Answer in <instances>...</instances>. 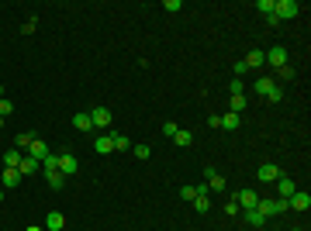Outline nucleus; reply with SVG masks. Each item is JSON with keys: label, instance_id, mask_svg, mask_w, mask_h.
I'll list each match as a JSON object with an SVG mask.
<instances>
[{"label": "nucleus", "instance_id": "obj_7", "mask_svg": "<svg viewBox=\"0 0 311 231\" xmlns=\"http://www.w3.org/2000/svg\"><path fill=\"white\" fill-rule=\"evenodd\" d=\"M263 56H266V62L277 66V69H280V66H287V49H284V45H273L270 52H263Z\"/></svg>", "mask_w": 311, "mask_h": 231}, {"label": "nucleus", "instance_id": "obj_27", "mask_svg": "<svg viewBox=\"0 0 311 231\" xmlns=\"http://www.w3.org/2000/svg\"><path fill=\"white\" fill-rule=\"evenodd\" d=\"M208 190V187H183V190H180V197H183V200H194L197 193H204Z\"/></svg>", "mask_w": 311, "mask_h": 231}, {"label": "nucleus", "instance_id": "obj_21", "mask_svg": "<svg viewBox=\"0 0 311 231\" xmlns=\"http://www.w3.org/2000/svg\"><path fill=\"white\" fill-rule=\"evenodd\" d=\"M194 211H197V214L211 211V200H208V190H204V193H197V197H194Z\"/></svg>", "mask_w": 311, "mask_h": 231}, {"label": "nucleus", "instance_id": "obj_33", "mask_svg": "<svg viewBox=\"0 0 311 231\" xmlns=\"http://www.w3.org/2000/svg\"><path fill=\"white\" fill-rule=\"evenodd\" d=\"M242 90H246L242 79H232V83H228V94H232V97H242Z\"/></svg>", "mask_w": 311, "mask_h": 231}, {"label": "nucleus", "instance_id": "obj_25", "mask_svg": "<svg viewBox=\"0 0 311 231\" xmlns=\"http://www.w3.org/2000/svg\"><path fill=\"white\" fill-rule=\"evenodd\" d=\"M42 169H45V173H56L59 169V155H45V159H42Z\"/></svg>", "mask_w": 311, "mask_h": 231}, {"label": "nucleus", "instance_id": "obj_26", "mask_svg": "<svg viewBox=\"0 0 311 231\" xmlns=\"http://www.w3.org/2000/svg\"><path fill=\"white\" fill-rule=\"evenodd\" d=\"M14 142H18V149H28V145L35 142V131H21V135L14 138Z\"/></svg>", "mask_w": 311, "mask_h": 231}, {"label": "nucleus", "instance_id": "obj_9", "mask_svg": "<svg viewBox=\"0 0 311 231\" xmlns=\"http://www.w3.org/2000/svg\"><path fill=\"white\" fill-rule=\"evenodd\" d=\"M256 176H259L263 183H277V179H280L284 173H280V169H277L273 162H263V166H259V173H256Z\"/></svg>", "mask_w": 311, "mask_h": 231}, {"label": "nucleus", "instance_id": "obj_2", "mask_svg": "<svg viewBox=\"0 0 311 231\" xmlns=\"http://www.w3.org/2000/svg\"><path fill=\"white\" fill-rule=\"evenodd\" d=\"M256 211L263 214V217H273V214H284V211H287V200H259V204H256Z\"/></svg>", "mask_w": 311, "mask_h": 231}, {"label": "nucleus", "instance_id": "obj_5", "mask_svg": "<svg viewBox=\"0 0 311 231\" xmlns=\"http://www.w3.org/2000/svg\"><path fill=\"white\" fill-rule=\"evenodd\" d=\"M287 207H294V211H308L311 207V193L308 190H294L291 200H287Z\"/></svg>", "mask_w": 311, "mask_h": 231}, {"label": "nucleus", "instance_id": "obj_38", "mask_svg": "<svg viewBox=\"0 0 311 231\" xmlns=\"http://www.w3.org/2000/svg\"><path fill=\"white\" fill-rule=\"evenodd\" d=\"M291 231H304V228H291Z\"/></svg>", "mask_w": 311, "mask_h": 231}, {"label": "nucleus", "instance_id": "obj_28", "mask_svg": "<svg viewBox=\"0 0 311 231\" xmlns=\"http://www.w3.org/2000/svg\"><path fill=\"white\" fill-rule=\"evenodd\" d=\"M173 142H176V145H190V142H194V135L180 128V131H176V135H173Z\"/></svg>", "mask_w": 311, "mask_h": 231}, {"label": "nucleus", "instance_id": "obj_3", "mask_svg": "<svg viewBox=\"0 0 311 231\" xmlns=\"http://www.w3.org/2000/svg\"><path fill=\"white\" fill-rule=\"evenodd\" d=\"M297 4L294 0H280V4H273V14H277V21H287V18H297Z\"/></svg>", "mask_w": 311, "mask_h": 231}, {"label": "nucleus", "instance_id": "obj_6", "mask_svg": "<svg viewBox=\"0 0 311 231\" xmlns=\"http://www.w3.org/2000/svg\"><path fill=\"white\" fill-rule=\"evenodd\" d=\"M76 169H80V162H76V155H73V152L59 155V173H62V176H73Z\"/></svg>", "mask_w": 311, "mask_h": 231}, {"label": "nucleus", "instance_id": "obj_8", "mask_svg": "<svg viewBox=\"0 0 311 231\" xmlns=\"http://www.w3.org/2000/svg\"><path fill=\"white\" fill-rule=\"evenodd\" d=\"M90 121H94V128L104 131V128H111V111H107V107H94V111H90Z\"/></svg>", "mask_w": 311, "mask_h": 231}, {"label": "nucleus", "instance_id": "obj_37", "mask_svg": "<svg viewBox=\"0 0 311 231\" xmlns=\"http://www.w3.org/2000/svg\"><path fill=\"white\" fill-rule=\"evenodd\" d=\"M0 204H4V187H0Z\"/></svg>", "mask_w": 311, "mask_h": 231}, {"label": "nucleus", "instance_id": "obj_14", "mask_svg": "<svg viewBox=\"0 0 311 231\" xmlns=\"http://www.w3.org/2000/svg\"><path fill=\"white\" fill-rule=\"evenodd\" d=\"M73 128H76V131H83V135H87V131H94V121H90V114H83V111H80V114H73Z\"/></svg>", "mask_w": 311, "mask_h": 231}, {"label": "nucleus", "instance_id": "obj_17", "mask_svg": "<svg viewBox=\"0 0 311 231\" xmlns=\"http://www.w3.org/2000/svg\"><path fill=\"white\" fill-rule=\"evenodd\" d=\"M277 187H280V200H291V193L297 190V187H294V179H287V176H280V179H277Z\"/></svg>", "mask_w": 311, "mask_h": 231}, {"label": "nucleus", "instance_id": "obj_20", "mask_svg": "<svg viewBox=\"0 0 311 231\" xmlns=\"http://www.w3.org/2000/svg\"><path fill=\"white\" fill-rule=\"evenodd\" d=\"M239 124H242V117H239V114H232V111H228V114H221V128H225V131H235Z\"/></svg>", "mask_w": 311, "mask_h": 231}, {"label": "nucleus", "instance_id": "obj_13", "mask_svg": "<svg viewBox=\"0 0 311 231\" xmlns=\"http://www.w3.org/2000/svg\"><path fill=\"white\" fill-rule=\"evenodd\" d=\"M28 155H31V159H45V155H52L49 152V145H45V142H42V138H35V142H31V145H28Z\"/></svg>", "mask_w": 311, "mask_h": 231}, {"label": "nucleus", "instance_id": "obj_24", "mask_svg": "<svg viewBox=\"0 0 311 231\" xmlns=\"http://www.w3.org/2000/svg\"><path fill=\"white\" fill-rule=\"evenodd\" d=\"M114 152H132V142H128V135H114Z\"/></svg>", "mask_w": 311, "mask_h": 231}, {"label": "nucleus", "instance_id": "obj_31", "mask_svg": "<svg viewBox=\"0 0 311 231\" xmlns=\"http://www.w3.org/2000/svg\"><path fill=\"white\" fill-rule=\"evenodd\" d=\"M14 114V104H11V100H4V97H0V117H11Z\"/></svg>", "mask_w": 311, "mask_h": 231}, {"label": "nucleus", "instance_id": "obj_10", "mask_svg": "<svg viewBox=\"0 0 311 231\" xmlns=\"http://www.w3.org/2000/svg\"><path fill=\"white\" fill-rule=\"evenodd\" d=\"M94 152H100V155L114 152V135H97L94 138Z\"/></svg>", "mask_w": 311, "mask_h": 231}, {"label": "nucleus", "instance_id": "obj_12", "mask_svg": "<svg viewBox=\"0 0 311 231\" xmlns=\"http://www.w3.org/2000/svg\"><path fill=\"white\" fill-rule=\"evenodd\" d=\"M21 179H24V176H21L18 169H4V173H0V187H7V190H14V187H18Z\"/></svg>", "mask_w": 311, "mask_h": 231}, {"label": "nucleus", "instance_id": "obj_39", "mask_svg": "<svg viewBox=\"0 0 311 231\" xmlns=\"http://www.w3.org/2000/svg\"><path fill=\"white\" fill-rule=\"evenodd\" d=\"M0 97H4V86H0Z\"/></svg>", "mask_w": 311, "mask_h": 231}, {"label": "nucleus", "instance_id": "obj_29", "mask_svg": "<svg viewBox=\"0 0 311 231\" xmlns=\"http://www.w3.org/2000/svg\"><path fill=\"white\" fill-rule=\"evenodd\" d=\"M246 104H249L246 97H232V114H242V111H246Z\"/></svg>", "mask_w": 311, "mask_h": 231}, {"label": "nucleus", "instance_id": "obj_23", "mask_svg": "<svg viewBox=\"0 0 311 231\" xmlns=\"http://www.w3.org/2000/svg\"><path fill=\"white\" fill-rule=\"evenodd\" d=\"M45 179H49V187H52V190H62V183H66V176L59 173V169H56V173H45Z\"/></svg>", "mask_w": 311, "mask_h": 231}, {"label": "nucleus", "instance_id": "obj_15", "mask_svg": "<svg viewBox=\"0 0 311 231\" xmlns=\"http://www.w3.org/2000/svg\"><path fill=\"white\" fill-rule=\"evenodd\" d=\"M204 176H208V190H225V176L218 169H204Z\"/></svg>", "mask_w": 311, "mask_h": 231}, {"label": "nucleus", "instance_id": "obj_22", "mask_svg": "<svg viewBox=\"0 0 311 231\" xmlns=\"http://www.w3.org/2000/svg\"><path fill=\"white\" fill-rule=\"evenodd\" d=\"M246 221H249L253 228H263V224H266V217H263V214L256 211V207H253V211H246Z\"/></svg>", "mask_w": 311, "mask_h": 231}, {"label": "nucleus", "instance_id": "obj_18", "mask_svg": "<svg viewBox=\"0 0 311 231\" xmlns=\"http://www.w3.org/2000/svg\"><path fill=\"white\" fill-rule=\"evenodd\" d=\"M21 159H24V155H21L18 149H11V152H4V169H18V166H21Z\"/></svg>", "mask_w": 311, "mask_h": 231}, {"label": "nucleus", "instance_id": "obj_32", "mask_svg": "<svg viewBox=\"0 0 311 231\" xmlns=\"http://www.w3.org/2000/svg\"><path fill=\"white\" fill-rule=\"evenodd\" d=\"M232 73H235V79H242V76H246V73H249V66H246V62L239 59V62H235V66H232Z\"/></svg>", "mask_w": 311, "mask_h": 231}, {"label": "nucleus", "instance_id": "obj_35", "mask_svg": "<svg viewBox=\"0 0 311 231\" xmlns=\"http://www.w3.org/2000/svg\"><path fill=\"white\" fill-rule=\"evenodd\" d=\"M256 11H263V14H273V0H259V4H256Z\"/></svg>", "mask_w": 311, "mask_h": 231}, {"label": "nucleus", "instance_id": "obj_34", "mask_svg": "<svg viewBox=\"0 0 311 231\" xmlns=\"http://www.w3.org/2000/svg\"><path fill=\"white\" fill-rule=\"evenodd\" d=\"M176 131H180V128H176V121H166V124H163V135H166V138H173Z\"/></svg>", "mask_w": 311, "mask_h": 231}, {"label": "nucleus", "instance_id": "obj_36", "mask_svg": "<svg viewBox=\"0 0 311 231\" xmlns=\"http://www.w3.org/2000/svg\"><path fill=\"white\" fill-rule=\"evenodd\" d=\"M35 28H38V21H35V18H28V21H24V28H21V31H24V35H31Z\"/></svg>", "mask_w": 311, "mask_h": 231}, {"label": "nucleus", "instance_id": "obj_1", "mask_svg": "<svg viewBox=\"0 0 311 231\" xmlns=\"http://www.w3.org/2000/svg\"><path fill=\"white\" fill-rule=\"evenodd\" d=\"M253 90H256V94H263L266 100H270V104H277V100L284 97L280 90H277V83H273L270 76H259V79H256V86H253Z\"/></svg>", "mask_w": 311, "mask_h": 231}, {"label": "nucleus", "instance_id": "obj_30", "mask_svg": "<svg viewBox=\"0 0 311 231\" xmlns=\"http://www.w3.org/2000/svg\"><path fill=\"white\" fill-rule=\"evenodd\" d=\"M132 152H135V159H149L152 149H149V145H132Z\"/></svg>", "mask_w": 311, "mask_h": 231}, {"label": "nucleus", "instance_id": "obj_4", "mask_svg": "<svg viewBox=\"0 0 311 231\" xmlns=\"http://www.w3.org/2000/svg\"><path fill=\"white\" fill-rule=\"evenodd\" d=\"M235 204H239L242 211H253L256 204H259V193H256V190H249V187H246V190H239V193H235Z\"/></svg>", "mask_w": 311, "mask_h": 231}, {"label": "nucleus", "instance_id": "obj_11", "mask_svg": "<svg viewBox=\"0 0 311 231\" xmlns=\"http://www.w3.org/2000/svg\"><path fill=\"white\" fill-rule=\"evenodd\" d=\"M38 169H42V162H38V159H31V155H24V159H21V166H18L21 176H35Z\"/></svg>", "mask_w": 311, "mask_h": 231}, {"label": "nucleus", "instance_id": "obj_16", "mask_svg": "<svg viewBox=\"0 0 311 231\" xmlns=\"http://www.w3.org/2000/svg\"><path fill=\"white\" fill-rule=\"evenodd\" d=\"M45 228H49V231H62V228H66V217H62L59 211H49V217H45Z\"/></svg>", "mask_w": 311, "mask_h": 231}, {"label": "nucleus", "instance_id": "obj_19", "mask_svg": "<svg viewBox=\"0 0 311 231\" xmlns=\"http://www.w3.org/2000/svg\"><path fill=\"white\" fill-rule=\"evenodd\" d=\"M242 62H246V66H249V69H259V66H263V62H266V56H263V52H259V49H253V52H249V56L242 59Z\"/></svg>", "mask_w": 311, "mask_h": 231}]
</instances>
